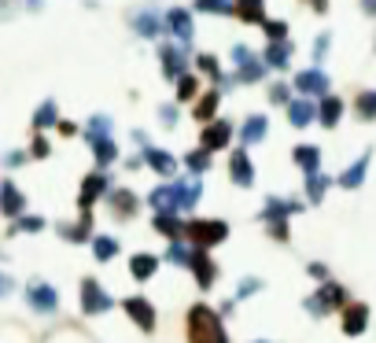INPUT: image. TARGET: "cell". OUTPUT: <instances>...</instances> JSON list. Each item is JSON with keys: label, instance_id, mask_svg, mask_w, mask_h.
<instances>
[{"label": "cell", "instance_id": "obj_1", "mask_svg": "<svg viewBox=\"0 0 376 343\" xmlns=\"http://www.w3.org/2000/svg\"><path fill=\"white\" fill-rule=\"evenodd\" d=\"M188 333H192V343H225L222 325L206 307H196L188 314Z\"/></svg>", "mask_w": 376, "mask_h": 343}]
</instances>
